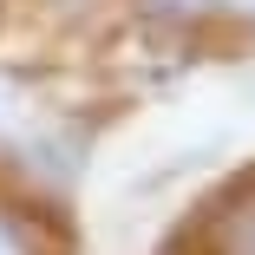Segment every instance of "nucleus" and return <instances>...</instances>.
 Returning <instances> with one entry per match:
<instances>
[{"mask_svg": "<svg viewBox=\"0 0 255 255\" xmlns=\"http://www.w3.org/2000/svg\"><path fill=\"white\" fill-rule=\"evenodd\" d=\"M39 125H53L46 112V85L26 66H0V150H20Z\"/></svg>", "mask_w": 255, "mask_h": 255, "instance_id": "nucleus-1", "label": "nucleus"}, {"mask_svg": "<svg viewBox=\"0 0 255 255\" xmlns=\"http://www.w3.org/2000/svg\"><path fill=\"white\" fill-rule=\"evenodd\" d=\"M157 20L190 26V20H216V13H255V0H144Z\"/></svg>", "mask_w": 255, "mask_h": 255, "instance_id": "nucleus-2", "label": "nucleus"}, {"mask_svg": "<svg viewBox=\"0 0 255 255\" xmlns=\"http://www.w3.org/2000/svg\"><path fill=\"white\" fill-rule=\"evenodd\" d=\"M0 255H39L33 229L20 223V210H7V203H0Z\"/></svg>", "mask_w": 255, "mask_h": 255, "instance_id": "nucleus-3", "label": "nucleus"}, {"mask_svg": "<svg viewBox=\"0 0 255 255\" xmlns=\"http://www.w3.org/2000/svg\"><path fill=\"white\" fill-rule=\"evenodd\" d=\"M0 7H7V0H0Z\"/></svg>", "mask_w": 255, "mask_h": 255, "instance_id": "nucleus-4", "label": "nucleus"}]
</instances>
